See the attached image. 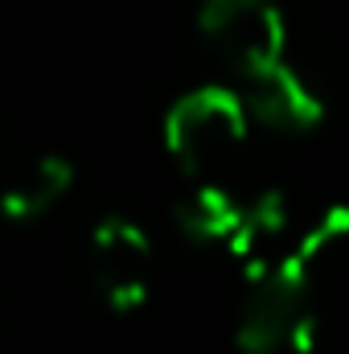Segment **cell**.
<instances>
[{
  "label": "cell",
  "mask_w": 349,
  "mask_h": 354,
  "mask_svg": "<svg viewBox=\"0 0 349 354\" xmlns=\"http://www.w3.org/2000/svg\"><path fill=\"white\" fill-rule=\"evenodd\" d=\"M197 25L235 79L288 58V21L275 0H201Z\"/></svg>",
  "instance_id": "2"
},
{
  "label": "cell",
  "mask_w": 349,
  "mask_h": 354,
  "mask_svg": "<svg viewBox=\"0 0 349 354\" xmlns=\"http://www.w3.org/2000/svg\"><path fill=\"white\" fill-rule=\"evenodd\" d=\"M247 198L235 185H189L185 202L177 206V227L197 248H222L230 252L243 227Z\"/></svg>",
  "instance_id": "6"
},
{
  "label": "cell",
  "mask_w": 349,
  "mask_h": 354,
  "mask_svg": "<svg viewBox=\"0 0 349 354\" xmlns=\"http://www.w3.org/2000/svg\"><path fill=\"white\" fill-rule=\"evenodd\" d=\"M87 268H90V284H94V292L103 297L107 309L136 313L152 292L157 252H152V239L144 235L140 223H132L123 214H111L90 231Z\"/></svg>",
  "instance_id": "3"
},
{
  "label": "cell",
  "mask_w": 349,
  "mask_h": 354,
  "mask_svg": "<svg viewBox=\"0 0 349 354\" xmlns=\"http://www.w3.org/2000/svg\"><path fill=\"white\" fill-rule=\"evenodd\" d=\"M239 95L251 111V124L275 136H304L325 120V99L308 83L304 71H296L288 58L239 79Z\"/></svg>",
  "instance_id": "4"
},
{
  "label": "cell",
  "mask_w": 349,
  "mask_h": 354,
  "mask_svg": "<svg viewBox=\"0 0 349 354\" xmlns=\"http://www.w3.org/2000/svg\"><path fill=\"white\" fill-rule=\"evenodd\" d=\"M74 185V165L62 153H29L0 174V210L12 223L46 218Z\"/></svg>",
  "instance_id": "5"
},
{
  "label": "cell",
  "mask_w": 349,
  "mask_h": 354,
  "mask_svg": "<svg viewBox=\"0 0 349 354\" xmlns=\"http://www.w3.org/2000/svg\"><path fill=\"white\" fill-rule=\"evenodd\" d=\"M255 124L239 87H197L165 115V149L189 185H230Z\"/></svg>",
  "instance_id": "1"
}]
</instances>
